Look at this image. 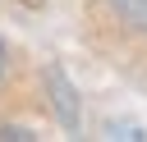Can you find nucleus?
Wrapping results in <instances>:
<instances>
[{"mask_svg":"<svg viewBox=\"0 0 147 142\" xmlns=\"http://www.w3.org/2000/svg\"><path fill=\"white\" fill-rule=\"evenodd\" d=\"M51 87H55V105H60V124L64 128H78V96L69 87V78L60 69H51Z\"/></svg>","mask_w":147,"mask_h":142,"instance_id":"nucleus-1","label":"nucleus"},{"mask_svg":"<svg viewBox=\"0 0 147 142\" xmlns=\"http://www.w3.org/2000/svg\"><path fill=\"white\" fill-rule=\"evenodd\" d=\"M110 9H115V18L119 23H129L133 32H142L147 37V0H106Z\"/></svg>","mask_w":147,"mask_h":142,"instance_id":"nucleus-2","label":"nucleus"},{"mask_svg":"<svg viewBox=\"0 0 147 142\" xmlns=\"http://www.w3.org/2000/svg\"><path fill=\"white\" fill-rule=\"evenodd\" d=\"M0 137H18V142H32L37 133H28V128H0Z\"/></svg>","mask_w":147,"mask_h":142,"instance_id":"nucleus-3","label":"nucleus"},{"mask_svg":"<svg viewBox=\"0 0 147 142\" xmlns=\"http://www.w3.org/2000/svg\"><path fill=\"white\" fill-rule=\"evenodd\" d=\"M0 73H5V41H0Z\"/></svg>","mask_w":147,"mask_h":142,"instance_id":"nucleus-4","label":"nucleus"}]
</instances>
